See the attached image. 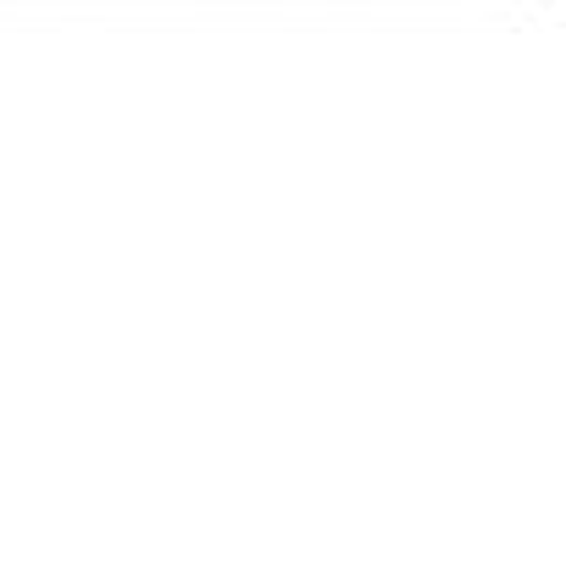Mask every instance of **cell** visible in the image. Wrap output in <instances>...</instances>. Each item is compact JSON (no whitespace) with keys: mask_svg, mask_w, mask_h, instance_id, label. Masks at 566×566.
Here are the masks:
<instances>
[]
</instances>
